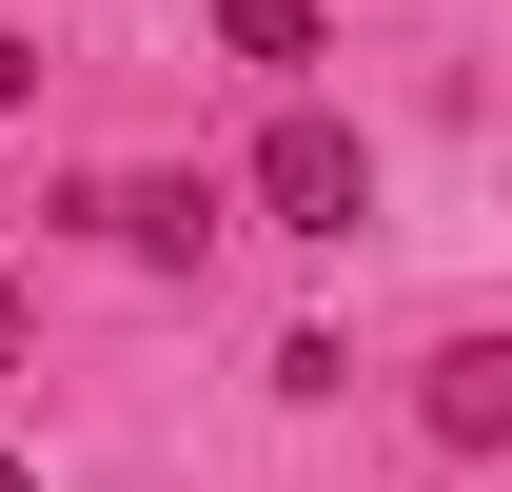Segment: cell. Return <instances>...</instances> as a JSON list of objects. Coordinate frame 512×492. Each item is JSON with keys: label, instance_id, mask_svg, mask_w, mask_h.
<instances>
[{"label": "cell", "instance_id": "cell-1", "mask_svg": "<svg viewBox=\"0 0 512 492\" xmlns=\"http://www.w3.org/2000/svg\"><path fill=\"white\" fill-rule=\"evenodd\" d=\"M256 217H276V237H355V217H375V158H355L335 99H276V138H256Z\"/></svg>", "mask_w": 512, "mask_h": 492}, {"label": "cell", "instance_id": "cell-2", "mask_svg": "<svg viewBox=\"0 0 512 492\" xmlns=\"http://www.w3.org/2000/svg\"><path fill=\"white\" fill-rule=\"evenodd\" d=\"M414 433H434V453H512V335H453V355L414 374Z\"/></svg>", "mask_w": 512, "mask_h": 492}, {"label": "cell", "instance_id": "cell-3", "mask_svg": "<svg viewBox=\"0 0 512 492\" xmlns=\"http://www.w3.org/2000/svg\"><path fill=\"white\" fill-rule=\"evenodd\" d=\"M99 217H119V237H138V256H158V276H178V256H197V237H217V197H197V178H119V197H99Z\"/></svg>", "mask_w": 512, "mask_h": 492}, {"label": "cell", "instance_id": "cell-4", "mask_svg": "<svg viewBox=\"0 0 512 492\" xmlns=\"http://www.w3.org/2000/svg\"><path fill=\"white\" fill-rule=\"evenodd\" d=\"M217 60H256V79H296V60H316V0H217Z\"/></svg>", "mask_w": 512, "mask_h": 492}, {"label": "cell", "instance_id": "cell-5", "mask_svg": "<svg viewBox=\"0 0 512 492\" xmlns=\"http://www.w3.org/2000/svg\"><path fill=\"white\" fill-rule=\"evenodd\" d=\"M20 355H40V315H20V276H0V374H20Z\"/></svg>", "mask_w": 512, "mask_h": 492}, {"label": "cell", "instance_id": "cell-6", "mask_svg": "<svg viewBox=\"0 0 512 492\" xmlns=\"http://www.w3.org/2000/svg\"><path fill=\"white\" fill-rule=\"evenodd\" d=\"M0 492H40V473H20V453H0Z\"/></svg>", "mask_w": 512, "mask_h": 492}]
</instances>
